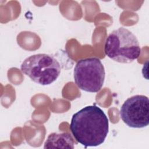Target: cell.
I'll return each mask as SVG.
<instances>
[{
    "instance_id": "1",
    "label": "cell",
    "mask_w": 149,
    "mask_h": 149,
    "mask_svg": "<svg viewBox=\"0 0 149 149\" xmlns=\"http://www.w3.org/2000/svg\"><path fill=\"white\" fill-rule=\"evenodd\" d=\"M69 128L79 143L85 147H96L104 142L108 133L109 121L99 107L88 105L73 115Z\"/></svg>"
},
{
    "instance_id": "2",
    "label": "cell",
    "mask_w": 149,
    "mask_h": 149,
    "mask_svg": "<svg viewBox=\"0 0 149 149\" xmlns=\"http://www.w3.org/2000/svg\"><path fill=\"white\" fill-rule=\"evenodd\" d=\"M104 52L110 59L123 63H129L137 59L141 48L136 36L125 27L113 30L107 37Z\"/></svg>"
},
{
    "instance_id": "3",
    "label": "cell",
    "mask_w": 149,
    "mask_h": 149,
    "mask_svg": "<svg viewBox=\"0 0 149 149\" xmlns=\"http://www.w3.org/2000/svg\"><path fill=\"white\" fill-rule=\"evenodd\" d=\"M21 71L34 82L41 85H49L59 77L61 68L54 56L38 54L26 58L20 66Z\"/></svg>"
},
{
    "instance_id": "4",
    "label": "cell",
    "mask_w": 149,
    "mask_h": 149,
    "mask_svg": "<svg viewBox=\"0 0 149 149\" xmlns=\"http://www.w3.org/2000/svg\"><path fill=\"white\" fill-rule=\"evenodd\" d=\"M74 80L81 90L97 93L102 88L105 76L104 67L97 58H89L79 61L73 70Z\"/></svg>"
},
{
    "instance_id": "5",
    "label": "cell",
    "mask_w": 149,
    "mask_h": 149,
    "mask_svg": "<svg viewBox=\"0 0 149 149\" xmlns=\"http://www.w3.org/2000/svg\"><path fill=\"white\" fill-rule=\"evenodd\" d=\"M122 121L129 127L143 128L149 124V101L147 96L135 95L128 98L119 111Z\"/></svg>"
},
{
    "instance_id": "6",
    "label": "cell",
    "mask_w": 149,
    "mask_h": 149,
    "mask_svg": "<svg viewBox=\"0 0 149 149\" xmlns=\"http://www.w3.org/2000/svg\"><path fill=\"white\" fill-rule=\"evenodd\" d=\"M44 148H74L72 136L66 132L52 133L49 134L44 143Z\"/></svg>"
}]
</instances>
